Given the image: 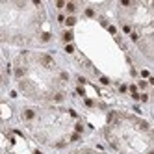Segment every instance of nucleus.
Listing matches in <instances>:
<instances>
[{
  "instance_id": "nucleus-1",
  "label": "nucleus",
  "mask_w": 154,
  "mask_h": 154,
  "mask_svg": "<svg viewBox=\"0 0 154 154\" xmlns=\"http://www.w3.org/2000/svg\"><path fill=\"white\" fill-rule=\"evenodd\" d=\"M11 80L30 104H65L72 76L63 61L43 48L19 50L11 60Z\"/></svg>"
},
{
  "instance_id": "nucleus-2",
  "label": "nucleus",
  "mask_w": 154,
  "mask_h": 154,
  "mask_svg": "<svg viewBox=\"0 0 154 154\" xmlns=\"http://www.w3.org/2000/svg\"><path fill=\"white\" fill-rule=\"evenodd\" d=\"M19 121L37 145L50 150H67L84 136V119L67 104H23Z\"/></svg>"
},
{
  "instance_id": "nucleus-3",
  "label": "nucleus",
  "mask_w": 154,
  "mask_h": 154,
  "mask_svg": "<svg viewBox=\"0 0 154 154\" xmlns=\"http://www.w3.org/2000/svg\"><path fill=\"white\" fill-rule=\"evenodd\" d=\"M54 41L48 6L26 0H0V45L20 50L43 48Z\"/></svg>"
},
{
  "instance_id": "nucleus-4",
  "label": "nucleus",
  "mask_w": 154,
  "mask_h": 154,
  "mask_svg": "<svg viewBox=\"0 0 154 154\" xmlns=\"http://www.w3.org/2000/svg\"><path fill=\"white\" fill-rule=\"evenodd\" d=\"M102 137L115 154H154V132L147 119L126 109L108 113Z\"/></svg>"
},
{
  "instance_id": "nucleus-5",
  "label": "nucleus",
  "mask_w": 154,
  "mask_h": 154,
  "mask_svg": "<svg viewBox=\"0 0 154 154\" xmlns=\"http://www.w3.org/2000/svg\"><path fill=\"white\" fill-rule=\"evenodd\" d=\"M115 19L145 61L150 63L154 47V2H119L115 4Z\"/></svg>"
},
{
  "instance_id": "nucleus-6",
  "label": "nucleus",
  "mask_w": 154,
  "mask_h": 154,
  "mask_svg": "<svg viewBox=\"0 0 154 154\" xmlns=\"http://www.w3.org/2000/svg\"><path fill=\"white\" fill-rule=\"evenodd\" d=\"M63 154H109V152H106V150L100 149V147L89 145V143H78V145L67 149Z\"/></svg>"
},
{
  "instance_id": "nucleus-7",
  "label": "nucleus",
  "mask_w": 154,
  "mask_h": 154,
  "mask_svg": "<svg viewBox=\"0 0 154 154\" xmlns=\"http://www.w3.org/2000/svg\"><path fill=\"white\" fill-rule=\"evenodd\" d=\"M0 154H2V152H0Z\"/></svg>"
}]
</instances>
